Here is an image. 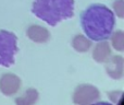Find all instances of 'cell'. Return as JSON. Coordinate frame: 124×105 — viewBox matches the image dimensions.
<instances>
[{"label": "cell", "instance_id": "obj_3", "mask_svg": "<svg viewBox=\"0 0 124 105\" xmlns=\"http://www.w3.org/2000/svg\"><path fill=\"white\" fill-rule=\"evenodd\" d=\"M17 52V36L11 31L0 30V66H13Z\"/></svg>", "mask_w": 124, "mask_h": 105}, {"label": "cell", "instance_id": "obj_11", "mask_svg": "<svg viewBox=\"0 0 124 105\" xmlns=\"http://www.w3.org/2000/svg\"><path fill=\"white\" fill-rule=\"evenodd\" d=\"M111 45L118 52H123L124 50V33L123 31L118 30L116 32H112L111 35Z\"/></svg>", "mask_w": 124, "mask_h": 105}, {"label": "cell", "instance_id": "obj_9", "mask_svg": "<svg viewBox=\"0 0 124 105\" xmlns=\"http://www.w3.org/2000/svg\"><path fill=\"white\" fill-rule=\"evenodd\" d=\"M93 41L87 36L82 34H77L72 39V47L78 53H86L92 48Z\"/></svg>", "mask_w": 124, "mask_h": 105}, {"label": "cell", "instance_id": "obj_5", "mask_svg": "<svg viewBox=\"0 0 124 105\" xmlns=\"http://www.w3.org/2000/svg\"><path fill=\"white\" fill-rule=\"evenodd\" d=\"M22 86L19 76L14 73H4L0 77V92L7 96L16 94Z\"/></svg>", "mask_w": 124, "mask_h": 105}, {"label": "cell", "instance_id": "obj_10", "mask_svg": "<svg viewBox=\"0 0 124 105\" xmlns=\"http://www.w3.org/2000/svg\"><path fill=\"white\" fill-rule=\"evenodd\" d=\"M38 96H39L38 91L33 88H30V89H27L21 96L15 99V103L17 105H32L37 102Z\"/></svg>", "mask_w": 124, "mask_h": 105}, {"label": "cell", "instance_id": "obj_4", "mask_svg": "<svg viewBox=\"0 0 124 105\" xmlns=\"http://www.w3.org/2000/svg\"><path fill=\"white\" fill-rule=\"evenodd\" d=\"M100 99V92L93 84L83 83L75 88L73 93V102L78 105H88Z\"/></svg>", "mask_w": 124, "mask_h": 105}, {"label": "cell", "instance_id": "obj_2", "mask_svg": "<svg viewBox=\"0 0 124 105\" xmlns=\"http://www.w3.org/2000/svg\"><path fill=\"white\" fill-rule=\"evenodd\" d=\"M74 0H34L32 13L50 26L74 17Z\"/></svg>", "mask_w": 124, "mask_h": 105}, {"label": "cell", "instance_id": "obj_8", "mask_svg": "<svg viewBox=\"0 0 124 105\" xmlns=\"http://www.w3.org/2000/svg\"><path fill=\"white\" fill-rule=\"evenodd\" d=\"M111 56V47L107 41H100L93 49V58L99 64H105V61Z\"/></svg>", "mask_w": 124, "mask_h": 105}, {"label": "cell", "instance_id": "obj_12", "mask_svg": "<svg viewBox=\"0 0 124 105\" xmlns=\"http://www.w3.org/2000/svg\"><path fill=\"white\" fill-rule=\"evenodd\" d=\"M112 7H113V10L116 12V14L120 19H123L124 18V1L123 0H116L112 3Z\"/></svg>", "mask_w": 124, "mask_h": 105}, {"label": "cell", "instance_id": "obj_1", "mask_svg": "<svg viewBox=\"0 0 124 105\" xmlns=\"http://www.w3.org/2000/svg\"><path fill=\"white\" fill-rule=\"evenodd\" d=\"M81 25L89 39L106 41L116 26V17L112 10L102 3H94L81 13Z\"/></svg>", "mask_w": 124, "mask_h": 105}, {"label": "cell", "instance_id": "obj_6", "mask_svg": "<svg viewBox=\"0 0 124 105\" xmlns=\"http://www.w3.org/2000/svg\"><path fill=\"white\" fill-rule=\"evenodd\" d=\"M106 72L110 78L114 80H119L123 77L124 73V60L123 57L120 55L110 56L105 61Z\"/></svg>", "mask_w": 124, "mask_h": 105}, {"label": "cell", "instance_id": "obj_7", "mask_svg": "<svg viewBox=\"0 0 124 105\" xmlns=\"http://www.w3.org/2000/svg\"><path fill=\"white\" fill-rule=\"evenodd\" d=\"M26 36L34 43L43 44L50 39V32L44 26L33 24L26 30Z\"/></svg>", "mask_w": 124, "mask_h": 105}, {"label": "cell", "instance_id": "obj_13", "mask_svg": "<svg viewBox=\"0 0 124 105\" xmlns=\"http://www.w3.org/2000/svg\"><path fill=\"white\" fill-rule=\"evenodd\" d=\"M122 94H123L122 91H111V92L108 93V96H109L110 101L112 103H120Z\"/></svg>", "mask_w": 124, "mask_h": 105}]
</instances>
